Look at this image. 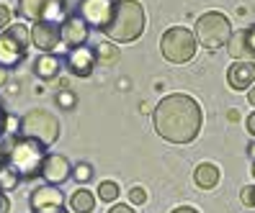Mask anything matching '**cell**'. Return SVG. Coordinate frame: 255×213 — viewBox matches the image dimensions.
Segmentation results:
<instances>
[{
  "mask_svg": "<svg viewBox=\"0 0 255 213\" xmlns=\"http://www.w3.org/2000/svg\"><path fill=\"white\" fill-rule=\"evenodd\" d=\"M72 175L78 177L80 182H88V180L93 177V167H91V164H85V162H80V164H78V167H75V170H72Z\"/></svg>",
  "mask_w": 255,
  "mask_h": 213,
  "instance_id": "24",
  "label": "cell"
},
{
  "mask_svg": "<svg viewBox=\"0 0 255 213\" xmlns=\"http://www.w3.org/2000/svg\"><path fill=\"white\" fill-rule=\"evenodd\" d=\"M111 13H114V0H80L75 16H80L88 23V28L96 26L98 31H103L106 23L111 21Z\"/></svg>",
  "mask_w": 255,
  "mask_h": 213,
  "instance_id": "9",
  "label": "cell"
},
{
  "mask_svg": "<svg viewBox=\"0 0 255 213\" xmlns=\"http://www.w3.org/2000/svg\"><path fill=\"white\" fill-rule=\"evenodd\" d=\"M39 175L47 180L49 185L57 188V185H62V182H67L72 177V167H70L67 157H62V154H47L41 162Z\"/></svg>",
  "mask_w": 255,
  "mask_h": 213,
  "instance_id": "12",
  "label": "cell"
},
{
  "mask_svg": "<svg viewBox=\"0 0 255 213\" xmlns=\"http://www.w3.org/2000/svg\"><path fill=\"white\" fill-rule=\"evenodd\" d=\"M96 208V195L93 190H88V188H80V190H75L70 195V211L72 213H93Z\"/></svg>",
  "mask_w": 255,
  "mask_h": 213,
  "instance_id": "18",
  "label": "cell"
},
{
  "mask_svg": "<svg viewBox=\"0 0 255 213\" xmlns=\"http://www.w3.org/2000/svg\"><path fill=\"white\" fill-rule=\"evenodd\" d=\"M248 151H250V157H253V159H255V142H253V144H250V149H248Z\"/></svg>",
  "mask_w": 255,
  "mask_h": 213,
  "instance_id": "36",
  "label": "cell"
},
{
  "mask_svg": "<svg viewBox=\"0 0 255 213\" xmlns=\"http://www.w3.org/2000/svg\"><path fill=\"white\" fill-rule=\"evenodd\" d=\"M245 126H248V134H250V136H255V113H250V116H248Z\"/></svg>",
  "mask_w": 255,
  "mask_h": 213,
  "instance_id": "29",
  "label": "cell"
},
{
  "mask_svg": "<svg viewBox=\"0 0 255 213\" xmlns=\"http://www.w3.org/2000/svg\"><path fill=\"white\" fill-rule=\"evenodd\" d=\"M240 201H243V206H248V208H255V185L243 188V193H240Z\"/></svg>",
  "mask_w": 255,
  "mask_h": 213,
  "instance_id": "25",
  "label": "cell"
},
{
  "mask_svg": "<svg viewBox=\"0 0 255 213\" xmlns=\"http://www.w3.org/2000/svg\"><path fill=\"white\" fill-rule=\"evenodd\" d=\"M28 39H31V44L36 49L49 54V52H54L59 44H62V39H59V23L39 21V23H34L31 28H28Z\"/></svg>",
  "mask_w": 255,
  "mask_h": 213,
  "instance_id": "11",
  "label": "cell"
},
{
  "mask_svg": "<svg viewBox=\"0 0 255 213\" xmlns=\"http://www.w3.org/2000/svg\"><path fill=\"white\" fill-rule=\"evenodd\" d=\"M103 34L116 44L137 41L144 34V8L137 0H119V3H114L111 21L106 23Z\"/></svg>",
  "mask_w": 255,
  "mask_h": 213,
  "instance_id": "2",
  "label": "cell"
},
{
  "mask_svg": "<svg viewBox=\"0 0 255 213\" xmlns=\"http://www.w3.org/2000/svg\"><path fill=\"white\" fill-rule=\"evenodd\" d=\"M8 211H10V201L5 193H0V213H8Z\"/></svg>",
  "mask_w": 255,
  "mask_h": 213,
  "instance_id": "28",
  "label": "cell"
},
{
  "mask_svg": "<svg viewBox=\"0 0 255 213\" xmlns=\"http://www.w3.org/2000/svg\"><path fill=\"white\" fill-rule=\"evenodd\" d=\"M59 213H67V211H65V208H62V211H59Z\"/></svg>",
  "mask_w": 255,
  "mask_h": 213,
  "instance_id": "38",
  "label": "cell"
},
{
  "mask_svg": "<svg viewBox=\"0 0 255 213\" xmlns=\"http://www.w3.org/2000/svg\"><path fill=\"white\" fill-rule=\"evenodd\" d=\"M245 34H248V41H250V47L255 49V26H250V28H245Z\"/></svg>",
  "mask_w": 255,
  "mask_h": 213,
  "instance_id": "32",
  "label": "cell"
},
{
  "mask_svg": "<svg viewBox=\"0 0 255 213\" xmlns=\"http://www.w3.org/2000/svg\"><path fill=\"white\" fill-rule=\"evenodd\" d=\"M18 182H21V177L13 172L5 162L0 164V190H3V193H5V190H13V188L18 185Z\"/></svg>",
  "mask_w": 255,
  "mask_h": 213,
  "instance_id": "21",
  "label": "cell"
},
{
  "mask_svg": "<svg viewBox=\"0 0 255 213\" xmlns=\"http://www.w3.org/2000/svg\"><path fill=\"white\" fill-rule=\"evenodd\" d=\"M227 49H230V54L235 57V62H253V59H255V49L250 47L245 31L232 34L230 41H227Z\"/></svg>",
  "mask_w": 255,
  "mask_h": 213,
  "instance_id": "16",
  "label": "cell"
},
{
  "mask_svg": "<svg viewBox=\"0 0 255 213\" xmlns=\"http://www.w3.org/2000/svg\"><path fill=\"white\" fill-rule=\"evenodd\" d=\"M253 177H255V162H253Z\"/></svg>",
  "mask_w": 255,
  "mask_h": 213,
  "instance_id": "37",
  "label": "cell"
},
{
  "mask_svg": "<svg viewBox=\"0 0 255 213\" xmlns=\"http://www.w3.org/2000/svg\"><path fill=\"white\" fill-rule=\"evenodd\" d=\"M65 208V195L54 185H41L31 193V211L34 213H59Z\"/></svg>",
  "mask_w": 255,
  "mask_h": 213,
  "instance_id": "10",
  "label": "cell"
},
{
  "mask_svg": "<svg viewBox=\"0 0 255 213\" xmlns=\"http://www.w3.org/2000/svg\"><path fill=\"white\" fill-rule=\"evenodd\" d=\"M5 118H8V113L3 111V103H0V134H5Z\"/></svg>",
  "mask_w": 255,
  "mask_h": 213,
  "instance_id": "31",
  "label": "cell"
},
{
  "mask_svg": "<svg viewBox=\"0 0 255 213\" xmlns=\"http://www.w3.org/2000/svg\"><path fill=\"white\" fill-rule=\"evenodd\" d=\"M5 80H8V70L0 67V85H5Z\"/></svg>",
  "mask_w": 255,
  "mask_h": 213,
  "instance_id": "35",
  "label": "cell"
},
{
  "mask_svg": "<svg viewBox=\"0 0 255 213\" xmlns=\"http://www.w3.org/2000/svg\"><path fill=\"white\" fill-rule=\"evenodd\" d=\"M3 157L5 164L16 172L21 180L26 177H36L41 170V162H44V146L28 136H10V139L3 144Z\"/></svg>",
  "mask_w": 255,
  "mask_h": 213,
  "instance_id": "3",
  "label": "cell"
},
{
  "mask_svg": "<svg viewBox=\"0 0 255 213\" xmlns=\"http://www.w3.org/2000/svg\"><path fill=\"white\" fill-rule=\"evenodd\" d=\"M67 67H70V72H72V74H78V77H91L93 70H96V57H93V49H85V47L70 49Z\"/></svg>",
  "mask_w": 255,
  "mask_h": 213,
  "instance_id": "14",
  "label": "cell"
},
{
  "mask_svg": "<svg viewBox=\"0 0 255 213\" xmlns=\"http://www.w3.org/2000/svg\"><path fill=\"white\" fill-rule=\"evenodd\" d=\"M28 44H31V39H28V26H23V23L5 26L0 31V67L8 70L13 65H18L26 57Z\"/></svg>",
  "mask_w": 255,
  "mask_h": 213,
  "instance_id": "7",
  "label": "cell"
},
{
  "mask_svg": "<svg viewBox=\"0 0 255 213\" xmlns=\"http://www.w3.org/2000/svg\"><path fill=\"white\" fill-rule=\"evenodd\" d=\"M173 213H199L196 208H191V206H181V208H175Z\"/></svg>",
  "mask_w": 255,
  "mask_h": 213,
  "instance_id": "33",
  "label": "cell"
},
{
  "mask_svg": "<svg viewBox=\"0 0 255 213\" xmlns=\"http://www.w3.org/2000/svg\"><path fill=\"white\" fill-rule=\"evenodd\" d=\"M227 82L232 90H248L255 82V65L253 62H232L227 70Z\"/></svg>",
  "mask_w": 255,
  "mask_h": 213,
  "instance_id": "15",
  "label": "cell"
},
{
  "mask_svg": "<svg viewBox=\"0 0 255 213\" xmlns=\"http://www.w3.org/2000/svg\"><path fill=\"white\" fill-rule=\"evenodd\" d=\"M88 36H91V28H88V23L80 16H67L62 21V26H59V39H62V44L70 49L85 47Z\"/></svg>",
  "mask_w": 255,
  "mask_h": 213,
  "instance_id": "13",
  "label": "cell"
},
{
  "mask_svg": "<svg viewBox=\"0 0 255 213\" xmlns=\"http://www.w3.org/2000/svg\"><path fill=\"white\" fill-rule=\"evenodd\" d=\"M248 100L250 105H255V82H253V90H248Z\"/></svg>",
  "mask_w": 255,
  "mask_h": 213,
  "instance_id": "34",
  "label": "cell"
},
{
  "mask_svg": "<svg viewBox=\"0 0 255 213\" xmlns=\"http://www.w3.org/2000/svg\"><path fill=\"white\" fill-rule=\"evenodd\" d=\"M219 177H222L219 167L212 164V162L199 164V167H196V172H193V182H196V188H201V190H212V188H217V185H219Z\"/></svg>",
  "mask_w": 255,
  "mask_h": 213,
  "instance_id": "17",
  "label": "cell"
},
{
  "mask_svg": "<svg viewBox=\"0 0 255 213\" xmlns=\"http://www.w3.org/2000/svg\"><path fill=\"white\" fill-rule=\"evenodd\" d=\"M21 136H28L41 146H52L59 139V121L49 111H28L21 118Z\"/></svg>",
  "mask_w": 255,
  "mask_h": 213,
  "instance_id": "6",
  "label": "cell"
},
{
  "mask_svg": "<svg viewBox=\"0 0 255 213\" xmlns=\"http://www.w3.org/2000/svg\"><path fill=\"white\" fill-rule=\"evenodd\" d=\"M65 0H18V13L34 23H57L59 18H65Z\"/></svg>",
  "mask_w": 255,
  "mask_h": 213,
  "instance_id": "8",
  "label": "cell"
},
{
  "mask_svg": "<svg viewBox=\"0 0 255 213\" xmlns=\"http://www.w3.org/2000/svg\"><path fill=\"white\" fill-rule=\"evenodd\" d=\"M93 57H96V65L98 67H116L122 52H119L111 41H103V44H98V47H96Z\"/></svg>",
  "mask_w": 255,
  "mask_h": 213,
  "instance_id": "20",
  "label": "cell"
},
{
  "mask_svg": "<svg viewBox=\"0 0 255 213\" xmlns=\"http://www.w3.org/2000/svg\"><path fill=\"white\" fill-rule=\"evenodd\" d=\"M59 70H62V65H59V59L52 57V54H41V57H36V62H34V72L39 74L41 80L57 77Z\"/></svg>",
  "mask_w": 255,
  "mask_h": 213,
  "instance_id": "19",
  "label": "cell"
},
{
  "mask_svg": "<svg viewBox=\"0 0 255 213\" xmlns=\"http://www.w3.org/2000/svg\"><path fill=\"white\" fill-rule=\"evenodd\" d=\"M160 52L168 62L186 65L196 57V36H193V31H188V28H183V26H173L162 34Z\"/></svg>",
  "mask_w": 255,
  "mask_h": 213,
  "instance_id": "5",
  "label": "cell"
},
{
  "mask_svg": "<svg viewBox=\"0 0 255 213\" xmlns=\"http://www.w3.org/2000/svg\"><path fill=\"white\" fill-rule=\"evenodd\" d=\"M0 193H3V190H0Z\"/></svg>",
  "mask_w": 255,
  "mask_h": 213,
  "instance_id": "39",
  "label": "cell"
},
{
  "mask_svg": "<svg viewBox=\"0 0 255 213\" xmlns=\"http://www.w3.org/2000/svg\"><path fill=\"white\" fill-rule=\"evenodd\" d=\"M57 103L62 105V108H72V105H75V95L70 93V90H62V93L57 95Z\"/></svg>",
  "mask_w": 255,
  "mask_h": 213,
  "instance_id": "26",
  "label": "cell"
},
{
  "mask_svg": "<svg viewBox=\"0 0 255 213\" xmlns=\"http://www.w3.org/2000/svg\"><path fill=\"white\" fill-rule=\"evenodd\" d=\"M98 198H101V201H116V198H119V185H116V182H111V180H106V182H101V185H98Z\"/></svg>",
  "mask_w": 255,
  "mask_h": 213,
  "instance_id": "22",
  "label": "cell"
},
{
  "mask_svg": "<svg viewBox=\"0 0 255 213\" xmlns=\"http://www.w3.org/2000/svg\"><path fill=\"white\" fill-rule=\"evenodd\" d=\"M109 213H134V211H131V206H122V203H119V206H114Z\"/></svg>",
  "mask_w": 255,
  "mask_h": 213,
  "instance_id": "30",
  "label": "cell"
},
{
  "mask_svg": "<svg viewBox=\"0 0 255 213\" xmlns=\"http://www.w3.org/2000/svg\"><path fill=\"white\" fill-rule=\"evenodd\" d=\"M129 201H131L134 206H144V203H147V190H144L142 185H134V188L129 190Z\"/></svg>",
  "mask_w": 255,
  "mask_h": 213,
  "instance_id": "23",
  "label": "cell"
},
{
  "mask_svg": "<svg viewBox=\"0 0 255 213\" xmlns=\"http://www.w3.org/2000/svg\"><path fill=\"white\" fill-rule=\"evenodd\" d=\"M204 124L201 105L191 95H168L155 108V131L170 144H191Z\"/></svg>",
  "mask_w": 255,
  "mask_h": 213,
  "instance_id": "1",
  "label": "cell"
},
{
  "mask_svg": "<svg viewBox=\"0 0 255 213\" xmlns=\"http://www.w3.org/2000/svg\"><path fill=\"white\" fill-rule=\"evenodd\" d=\"M196 44H201L204 49H222L227 47V41L232 36L230 18L219 10H209L196 21Z\"/></svg>",
  "mask_w": 255,
  "mask_h": 213,
  "instance_id": "4",
  "label": "cell"
},
{
  "mask_svg": "<svg viewBox=\"0 0 255 213\" xmlns=\"http://www.w3.org/2000/svg\"><path fill=\"white\" fill-rule=\"evenodd\" d=\"M5 26H10V8L0 3V31H3Z\"/></svg>",
  "mask_w": 255,
  "mask_h": 213,
  "instance_id": "27",
  "label": "cell"
}]
</instances>
